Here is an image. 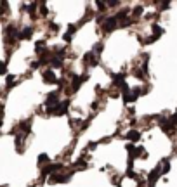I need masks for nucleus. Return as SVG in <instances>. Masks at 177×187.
I'll return each mask as SVG.
<instances>
[{"mask_svg": "<svg viewBox=\"0 0 177 187\" xmlns=\"http://www.w3.org/2000/svg\"><path fill=\"white\" fill-rule=\"evenodd\" d=\"M116 24H118V19H116V17H108L106 21H104V23H103V24H101V26H103V31H106V33H109V31H113L115 28H116Z\"/></svg>", "mask_w": 177, "mask_h": 187, "instance_id": "f257e3e1", "label": "nucleus"}, {"mask_svg": "<svg viewBox=\"0 0 177 187\" xmlns=\"http://www.w3.org/2000/svg\"><path fill=\"white\" fill-rule=\"evenodd\" d=\"M71 179V173H52V177H50V184H64V182H68Z\"/></svg>", "mask_w": 177, "mask_h": 187, "instance_id": "f03ea898", "label": "nucleus"}, {"mask_svg": "<svg viewBox=\"0 0 177 187\" xmlns=\"http://www.w3.org/2000/svg\"><path fill=\"white\" fill-rule=\"evenodd\" d=\"M160 175H162V166H156L155 170L149 173V177H148V187H155L156 180H158Z\"/></svg>", "mask_w": 177, "mask_h": 187, "instance_id": "7ed1b4c3", "label": "nucleus"}, {"mask_svg": "<svg viewBox=\"0 0 177 187\" xmlns=\"http://www.w3.org/2000/svg\"><path fill=\"white\" fill-rule=\"evenodd\" d=\"M42 78H43V82L45 83H57L59 80L56 78V73L52 71V69H45L42 73Z\"/></svg>", "mask_w": 177, "mask_h": 187, "instance_id": "20e7f679", "label": "nucleus"}, {"mask_svg": "<svg viewBox=\"0 0 177 187\" xmlns=\"http://www.w3.org/2000/svg\"><path fill=\"white\" fill-rule=\"evenodd\" d=\"M63 168V165H45L42 168V177H45V175H49V173H52V172H57V170H61Z\"/></svg>", "mask_w": 177, "mask_h": 187, "instance_id": "39448f33", "label": "nucleus"}, {"mask_svg": "<svg viewBox=\"0 0 177 187\" xmlns=\"http://www.w3.org/2000/svg\"><path fill=\"white\" fill-rule=\"evenodd\" d=\"M59 102V94L57 92H50L49 95H47V99H45V106H54V104Z\"/></svg>", "mask_w": 177, "mask_h": 187, "instance_id": "423d86ee", "label": "nucleus"}, {"mask_svg": "<svg viewBox=\"0 0 177 187\" xmlns=\"http://www.w3.org/2000/svg\"><path fill=\"white\" fill-rule=\"evenodd\" d=\"M31 35H33V26H24L19 33V40H28Z\"/></svg>", "mask_w": 177, "mask_h": 187, "instance_id": "0eeeda50", "label": "nucleus"}, {"mask_svg": "<svg viewBox=\"0 0 177 187\" xmlns=\"http://www.w3.org/2000/svg\"><path fill=\"white\" fill-rule=\"evenodd\" d=\"M84 62L85 64H89V66H96V64H97L96 54H94V52H87V54L84 55Z\"/></svg>", "mask_w": 177, "mask_h": 187, "instance_id": "6e6552de", "label": "nucleus"}, {"mask_svg": "<svg viewBox=\"0 0 177 187\" xmlns=\"http://www.w3.org/2000/svg\"><path fill=\"white\" fill-rule=\"evenodd\" d=\"M66 111H68V102L64 101V102H61L57 108H54V114H57V116H59V114H64Z\"/></svg>", "mask_w": 177, "mask_h": 187, "instance_id": "1a4fd4ad", "label": "nucleus"}, {"mask_svg": "<svg viewBox=\"0 0 177 187\" xmlns=\"http://www.w3.org/2000/svg\"><path fill=\"white\" fill-rule=\"evenodd\" d=\"M139 137H141V132H137V130H130V132H127V135H125V139H127V140H132V142L139 140Z\"/></svg>", "mask_w": 177, "mask_h": 187, "instance_id": "9d476101", "label": "nucleus"}, {"mask_svg": "<svg viewBox=\"0 0 177 187\" xmlns=\"http://www.w3.org/2000/svg\"><path fill=\"white\" fill-rule=\"evenodd\" d=\"M113 83H115V85H118V87H122V85L125 83V73H118V75H113Z\"/></svg>", "mask_w": 177, "mask_h": 187, "instance_id": "9b49d317", "label": "nucleus"}, {"mask_svg": "<svg viewBox=\"0 0 177 187\" xmlns=\"http://www.w3.org/2000/svg\"><path fill=\"white\" fill-rule=\"evenodd\" d=\"M151 31H153V36L158 38V36H162L163 35V28L160 26V24H153V26H151Z\"/></svg>", "mask_w": 177, "mask_h": 187, "instance_id": "f8f14e48", "label": "nucleus"}, {"mask_svg": "<svg viewBox=\"0 0 177 187\" xmlns=\"http://www.w3.org/2000/svg\"><path fill=\"white\" fill-rule=\"evenodd\" d=\"M19 128H21L24 133H28L30 128H31V118L30 120H26V121H21V125H19Z\"/></svg>", "mask_w": 177, "mask_h": 187, "instance_id": "ddd939ff", "label": "nucleus"}, {"mask_svg": "<svg viewBox=\"0 0 177 187\" xmlns=\"http://www.w3.org/2000/svg\"><path fill=\"white\" fill-rule=\"evenodd\" d=\"M50 64H52L54 68H61V66H63V59H59V57H56V55H52V61H50Z\"/></svg>", "mask_w": 177, "mask_h": 187, "instance_id": "4468645a", "label": "nucleus"}, {"mask_svg": "<svg viewBox=\"0 0 177 187\" xmlns=\"http://www.w3.org/2000/svg\"><path fill=\"white\" fill-rule=\"evenodd\" d=\"M127 16H128V9H123V11H120V12L116 14L115 17H116L118 21H125V17H127Z\"/></svg>", "mask_w": 177, "mask_h": 187, "instance_id": "2eb2a0df", "label": "nucleus"}, {"mask_svg": "<svg viewBox=\"0 0 177 187\" xmlns=\"http://www.w3.org/2000/svg\"><path fill=\"white\" fill-rule=\"evenodd\" d=\"M160 165H162V173H167L170 170V159H163Z\"/></svg>", "mask_w": 177, "mask_h": 187, "instance_id": "dca6fc26", "label": "nucleus"}, {"mask_svg": "<svg viewBox=\"0 0 177 187\" xmlns=\"http://www.w3.org/2000/svg\"><path fill=\"white\" fill-rule=\"evenodd\" d=\"M47 161H49V156H47V154H45V152H43V154H40V156H38V163H40V166H45L43 165V163H47Z\"/></svg>", "mask_w": 177, "mask_h": 187, "instance_id": "f3484780", "label": "nucleus"}, {"mask_svg": "<svg viewBox=\"0 0 177 187\" xmlns=\"http://www.w3.org/2000/svg\"><path fill=\"white\" fill-rule=\"evenodd\" d=\"M77 30H78V26H77V24H70V26H68V31H66L64 35H68V36H71V35L75 33Z\"/></svg>", "mask_w": 177, "mask_h": 187, "instance_id": "a211bd4d", "label": "nucleus"}, {"mask_svg": "<svg viewBox=\"0 0 177 187\" xmlns=\"http://www.w3.org/2000/svg\"><path fill=\"white\" fill-rule=\"evenodd\" d=\"M103 47H104V43L103 42H99V43H96V47H94V50H96V55L101 54V50H103Z\"/></svg>", "mask_w": 177, "mask_h": 187, "instance_id": "6ab92c4d", "label": "nucleus"}, {"mask_svg": "<svg viewBox=\"0 0 177 187\" xmlns=\"http://www.w3.org/2000/svg\"><path fill=\"white\" fill-rule=\"evenodd\" d=\"M16 78L14 76H7V89H11V87H12V85H16Z\"/></svg>", "mask_w": 177, "mask_h": 187, "instance_id": "aec40b11", "label": "nucleus"}, {"mask_svg": "<svg viewBox=\"0 0 177 187\" xmlns=\"http://www.w3.org/2000/svg\"><path fill=\"white\" fill-rule=\"evenodd\" d=\"M43 47H45V40H38L35 43V50H36V52H38L40 48H43Z\"/></svg>", "mask_w": 177, "mask_h": 187, "instance_id": "412c9836", "label": "nucleus"}, {"mask_svg": "<svg viewBox=\"0 0 177 187\" xmlns=\"http://www.w3.org/2000/svg\"><path fill=\"white\" fill-rule=\"evenodd\" d=\"M132 14H134V17H139V16L142 14V7H141V5H137V7L134 9V12H132Z\"/></svg>", "mask_w": 177, "mask_h": 187, "instance_id": "4be33fe9", "label": "nucleus"}, {"mask_svg": "<svg viewBox=\"0 0 177 187\" xmlns=\"http://www.w3.org/2000/svg\"><path fill=\"white\" fill-rule=\"evenodd\" d=\"M153 42H156V38L153 36V35H151L149 38H146V40H144V43H153Z\"/></svg>", "mask_w": 177, "mask_h": 187, "instance_id": "5701e85b", "label": "nucleus"}]
</instances>
